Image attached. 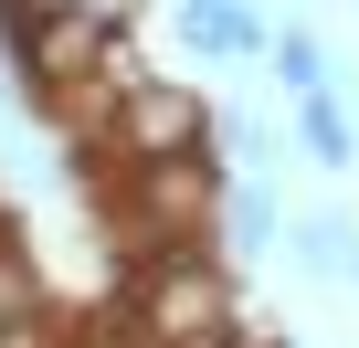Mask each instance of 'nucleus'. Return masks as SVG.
<instances>
[{
	"label": "nucleus",
	"mask_w": 359,
	"mask_h": 348,
	"mask_svg": "<svg viewBox=\"0 0 359 348\" xmlns=\"http://www.w3.org/2000/svg\"><path fill=\"white\" fill-rule=\"evenodd\" d=\"M127 327H137V348H222L233 337V274L201 243H158L127 274Z\"/></svg>",
	"instance_id": "f257e3e1"
},
{
	"label": "nucleus",
	"mask_w": 359,
	"mask_h": 348,
	"mask_svg": "<svg viewBox=\"0 0 359 348\" xmlns=\"http://www.w3.org/2000/svg\"><path fill=\"white\" fill-rule=\"evenodd\" d=\"M212 201H222L212 148H180V158H127V222H137V243H148V253H158V243H191V232L212 222Z\"/></svg>",
	"instance_id": "f03ea898"
},
{
	"label": "nucleus",
	"mask_w": 359,
	"mask_h": 348,
	"mask_svg": "<svg viewBox=\"0 0 359 348\" xmlns=\"http://www.w3.org/2000/svg\"><path fill=\"white\" fill-rule=\"evenodd\" d=\"M201 137H212V106L191 85H169V74H148V85H127L106 106V148L116 158H180V148H201Z\"/></svg>",
	"instance_id": "7ed1b4c3"
},
{
	"label": "nucleus",
	"mask_w": 359,
	"mask_h": 348,
	"mask_svg": "<svg viewBox=\"0 0 359 348\" xmlns=\"http://www.w3.org/2000/svg\"><path fill=\"white\" fill-rule=\"evenodd\" d=\"M95 43H106V22L85 11V0H43V11L22 22V85H32V95L85 85V74H95Z\"/></svg>",
	"instance_id": "20e7f679"
},
{
	"label": "nucleus",
	"mask_w": 359,
	"mask_h": 348,
	"mask_svg": "<svg viewBox=\"0 0 359 348\" xmlns=\"http://www.w3.org/2000/svg\"><path fill=\"white\" fill-rule=\"evenodd\" d=\"M212 222H222V243L264 253V243L285 232V201H275V190H222V201H212Z\"/></svg>",
	"instance_id": "39448f33"
},
{
	"label": "nucleus",
	"mask_w": 359,
	"mask_h": 348,
	"mask_svg": "<svg viewBox=\"0 0 359 348\" xmlns=\"http://www.w3.org/2000/svg\"><path fill=\"white\" fill-rule=\"evenodd\" d=\"M296 253H306V274H359V243H348V222H338V211L296 222Z\"/></svg>",
	"instance_id": "423d86ee"
},
{
	"label": "nucleus",
	"mask_w": 359,
	"mask_h": 348,
	"mask_svg": "<svg viewBox=\"0 0 359 348\" xmlns=\"http://www.w3.org/2000/svg\"><path fill=\"white\" fill-rule=\"evenodd\" d=\"M296 127H306V158H317V169H348V116L327 106V85L296 106Z\"/></svg>",
	"instance_id": "0eeeda50"
},
{
	"label": "nucleus",
	"mask_w": 359,
	"mask_h": 348,
	"mask_svg": "<svg viewBox=\"0 0 359 348\" xmlns=\"http://www.w3.org/2000/svg\"><path fill=\"white\" fill-rule=\"evenodd\" d=\"M275 74H285L296 95H317V85H327V53H317V32H275Z\"/></svg>",
	"instance_id": "6e6552de"
},
{
	"label": "nucleus",
	"mask_w": 359,
	"mask_h": 348,
	"mask_svg": "<svg viewBox=\"0 0 359 348\" xmlns=\"http://www.w3.org/2000/svg\"><path fill=\"white\" fill-rule=\"evenodd\" d=\"M0 348H64V327H53V316H43V306H22V316H11V327H0Z\"/></svg>",
	"instance_id": "1a4fd4ad"
},
{
	"label": "nucleus",
	"mask_w": 359,
	"mask_h": 348,
	"mask_svg": "<svg viewBox=\"0 0 359 348\" xmlns=\"http://www.w3.org/2000/svg\"><path fill=\"white\" fill-rule=\"evenodd\" d=\"M0 295H32V285H22V253H11V232H0Z\"/></svg>",
	"instance_id": "9d476101"
}]
</instances>
